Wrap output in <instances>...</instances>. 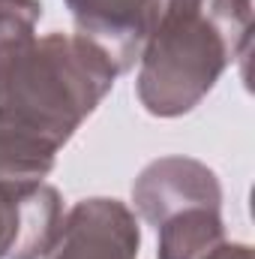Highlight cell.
Listing matches in <instances>:
<instances>
[{
	"instance_id": "cell-1",
	"label": "cell",
	"mask_w": 255,
	"mask_h": 259,
	"mask_svg": "<svg viewBox=\"0 0 255 259\" xmlns=\"http://www.w3.org/2000/svg\"><path fill=\"white\" fill-rule=\"evenodd\" d=\"M39 0H0V181H42L120 75L84 33L36 36Z\"/></svg>"
},
{
	"instance_id": "cell-2",
	"label": "cell",
	"mask_w": 255,
	"mask_h": 259,
	"mask_svg": "<svg viewBox=\"0 0 255 259\" xmlns=\"http://www.w3.org/2000/svg\"><path fill=\"white\" fill-rule=\"evenodd\" d=\"M231 61L237 52L213 0H159L135 61L138 100L156 118H180L213 91Z\"/></svg>"
},
{
	"instance_id": "cell-8",
	"label": "cell",
	"mask_w": 255,
	"mask_h": 259,
	"mask_svg": "<svg viewBox=\"0 0 255 259\" xmlns=\"http://www.w3.org/2000/svg\"><path fill=\"white\" fill-rule=\"evenodd\" d=\"M201 259H252V247L249 244H234V241H219Z\"/></svg>"
},
{
	"instance_id": "cell-7",
	"label": "cell",
	"mask_w": 255,
	"mask_h": 259,
	"mask_svg": "<svg viewBox=\"0 0 255 259\" xmlns=\"http://www.w3.org/2000/svg\"><path fill=\"white\" fill-rule=\"evenodd\" d=\"M156 259H201L225 241L222 208L195 205L156 226Z\"/></svg>"
},
{
	"instance_id": "cell-6",
	"label": "cell",
	"mask_w": 255,
	"mask_h": 259,
	"mask_svg": "<svg viewBox=\"0 0 255 259\" xmlns=\"http://www.w3.org/2000/svg\"><path fill=\"white\" fill-rule=\"evenodd\" d=\"M78 33L99 42L120 72L135 66L159 0H63Z\"/></svg>"
},
{
	"instance_id": "cell-3",
	"label": "cell",
	"mask_w": 255,
	"mask_h": 259,
	"mask_svg": "<svg viewBox=\"0 0 255 259\" xmlns=\"http://www.w3.org/2000/svg\"><path fill=\"white\" fill-rule=\"evenodd\" d=\"M141 229L117 199H84L60 217L57 235L42 259H138Z\"/></svg>"
},
{
	"instance_id": "cell-4",
	"label": "cell",
	"mask_w": 255,
	"mask_h": 259,
	"mask_svg": "<svg viewBox=\"0 0 255 259\" xmlns=\"http://www.w3.org/2000/svg\"><path fill=\"white\" fill-rule=\"evenodd\" d=\"M135 211L156 229L168 217L195 208L213 205L222 208V187L213 169L192 157H159L141 169L132 184Z\"/></svg>"
},
{
	"instance_id": "cell-5",
	"label": "cell",
	"mask_w": 255,
	"mask_h": 259,
	"mask_svg": "<svg viewBox=\"0 0 255 259\" xmlns=\"http://www.w3.org/2000/svg\"><path fill=\"white\" fill-rule=\"evenodd\" d=\"M63 217V199L45 181H0V259H42Z\"/></svg>"
}]
</instances>
